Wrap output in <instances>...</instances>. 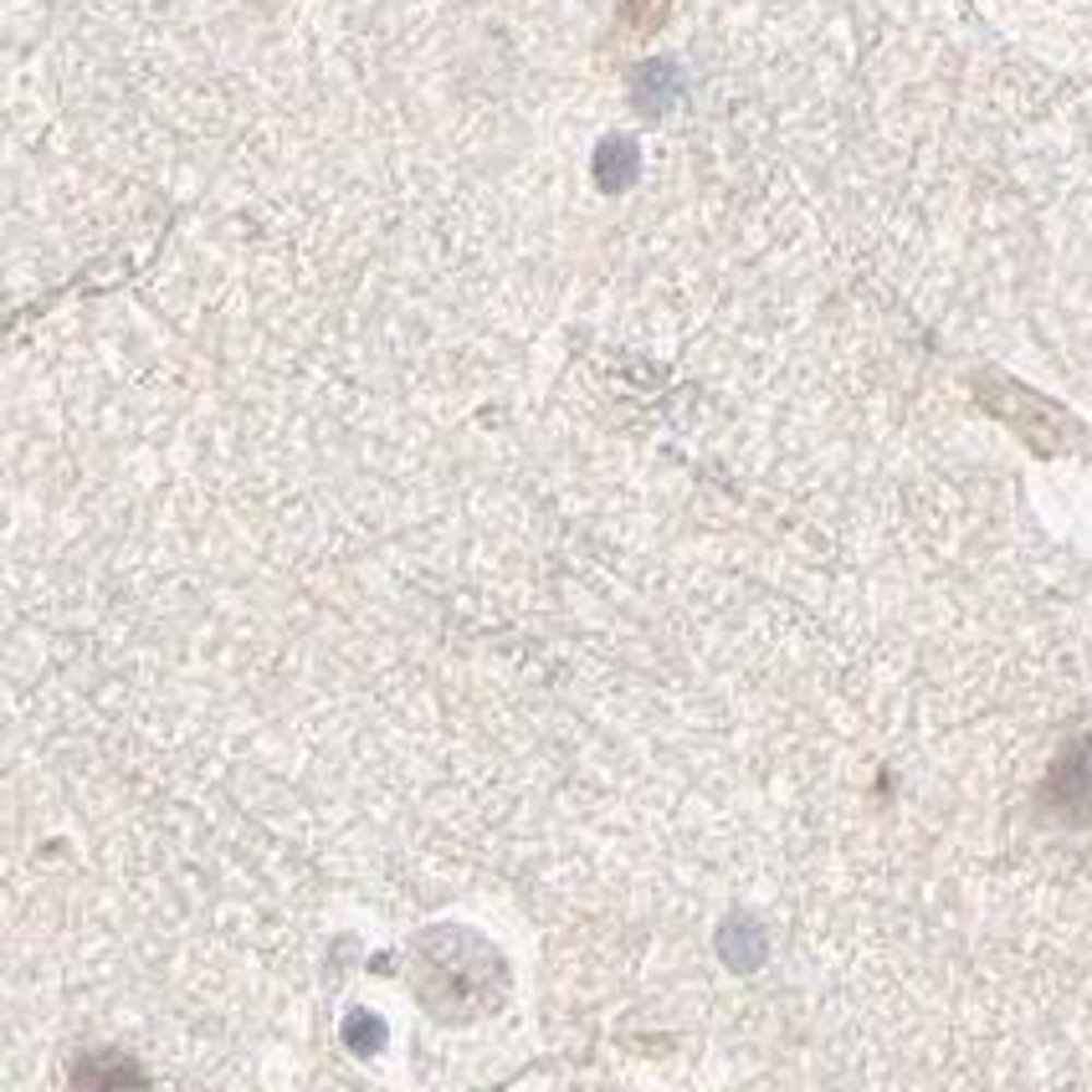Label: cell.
Segmentation results:
<instances>
[{"label":"cell","mask_w":1092,"mask_h":1092,"mask_svg":"<svg viewBox=\"0 0 1092 1092\" xmlns=\"http://www.w3.org/2000/svg\"><path fill=\"white\" fill-rule=\"evenodd\" d=\"M344 1036H349V1046H359V1052H370V1046L385 1042V1025L370 1021V1016H349V1025H344Z\"/></svg>","instance_id":"1"}]
</instances>
